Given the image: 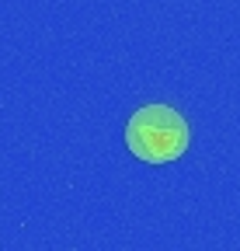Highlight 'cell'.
Listing matches in <instances>:
<instances>
[{
    "instance_id": "1",
    "label": "cell",
    "mask_w": 240,
    "mask_h": 251,
    "mask_svg": "<svg viewBox=\"0 0 240 251\" xmlns=\"http://www.w3.org/2000/svg\"><path fill=\"white\" fill-rule=\"evenodd\" d=\"M188 143L192 126L171 105H143L126 122V147L143 164H174Z\"/></svg>"
}]
</instances>
